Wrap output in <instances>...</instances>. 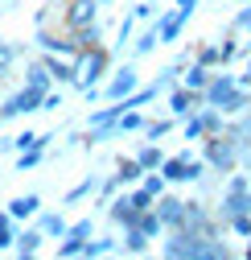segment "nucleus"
I'll use <instances>...</instances> for the list:
<instances>
[{"mask_svg":"<svg viewBox=\"0 0 251 260\" xmlns=\"http://www.w3.org/2000/svg\"><path fill=\"white\" fill-rule=\"evenodd\" d=\"M37 50L41 54H62V58H78V46H74V38L70 34H50V29H41L37 25Z\"/></svg>","mask_w":251,"mask_h":260,"instance_id":"9b49d317","label":"nucleus"},{"mask_svg":"<svg viewBox=\"0 0 251 260\" xmlns=\"http://www.w3.org/2000/svg\"><path fill=\"white\" fill-rule=\"evenodd\" d=\"M194 62H202V67H210V71H218V67H223V58H218V42L198 46V50H194Z\"/></svg>","mask_w":251,"mask_h":260,"instance_id":"473e14b6","label":"nucleus"},{"mask_svg":"<svg viewBox=\"0 0 251 260\" xmlns=\"http://www.w3.org/2000/svg\"><path fill=\"white\" fill-rule=\"evenodd\" d=\"M198 108H202V91H190V87H181V83L169 87V116L173 120H185V116L198 112Z\"/></svg>","mask_w":251,"mask_h":260,"instance_id":"9d476101","label":"nucleus"},{"mask_svg":"<svg viewBox=\"0 0 251 260\" xmlns=\"http://www.w3.org/2000/svg\"><path fill=\"white\" fill-rule=\"evenodd\" d=\"M181 227H185V232H194V236H218V227H223V223H218V215L206 211V203H190V199H185ZM173 232H177V227H173Z\"/></svg>","mask_w":251,"mask_h":260,"instance_id":"423d86ee","label":"nucleus"},{"mask_svg":"<svg viewBox=\"0 0 251 260\" xmlns=\"http://www.w3.org/2000/svg\"><path fill=\"white\" fill-rule=\"evenodd\" d=\"M41 161H46V149H21L13 166H17V174H25V170H37Z\"/></svg>","mask_w":251,"mask_h":260,"instance_id":"7c9ffc66","label":"nucleus"},{"mask_svg":"<svg viewBox=\"0 0 251 260\" xmlns=\"http://www.w3.org/2000/svg\"><path fill=\"white\" fill-rule=\"evenodd\" d=\"M161 252L169 260H227L231 256V248L218 240V236H194V232H185V227L165 232Z\"/></svg>","mask_w":251,"mask_h":260,"instance_id":"f257e3e1","label":"nucleus"},{"mask_svg":"<svg viewBox=\"0 0 251 260\" xmlns=\"http://www.w3.org/2000/svg\"><path fill=\"white\" fill-rule=\"evenodd\" d=\"M115 178H119V186H136L140 178H144V166L136 157H119V166H115Z\"/></svg>","mask_w":251,"mask_h":260,"instance_id":"412c9836","label":"nucleus"},{"mask_svg":"<svg viewBox=\"0 0 251 260\" xmlns=\"http://www.w3.org/2000/svg\"><path fill=\"white\" fill-rule=\"evenodd\" d=\"M140 186H144V190L152 194V199H156V194H165V190H169V182L161 178V170H144V178H140Z\"/></svg>","mask_w":251,"mask_h":260,"instance_id":"f704fd0d","label":"nucleus"},{"mask_svg":"<svg viewBox=\"0 0 251 260\" xmlns=\"http://www.w3.org/2000/svg\"><path fill=\"white\" fill-rule=\"evenodd\" d=\"M190 17H194V9H169V13H156L152 29H156V38H161V46H173V42L181 38V29L190 25Z\"/></svg>","mask_w":251,"mask_h":260,"instance_id":"0eeeda50","label":"nucleus"},{"mask_svg":"<svg viewBox=\"0 0 251 260\" xmlns=\"http://www.w3.org/2000/svg\"><path fill=\"white\" fill-rule=\"evenodd\" d=\"M239 83H243V87H251V58H247V67H243V75H239Z\"/></svg>","mask_w":251,"mask_h":260,"instance_id":"c03bdc74","label":"nucleus"},{"mask_svg":"<svg viewBox=\"0 0 251 260\" xmlns=\"http://www.w3.org/2000/svg\"><path fill=\"white\" fill-rule=\"evenodd\" d=\"M181 137H185V141H202V137H206V128H202V116H198V112H190V116L181 120Z\"/></svg>","mask_w":251,"mask_h":260,"instance_id":"72a5a7b5","label":"nucleus"},{"mask_svg":"<svg viewBox=\"0 0 251 260\" xmlns=\"http://www.w3.org/2000/svg\"><path fill=\"white\" fill-rule=\"evenodd\" d=\"M5 211H9L17 223H29V219L41 211V194H33V190H29V194H17V199L5 203Z\"/></svg>","mask_w":251,"mask_h":260,"instance_id":"dca6fc26","label":"nucleus"},{"mask_svg":"<svg viewBox=\"0 0 251 260\" xmlns=\"http://www.w3.org/2000/svg\"><path fill=\"white\" fill-rule=\"evenodd\" d=\"M231 29H235V34H247V29H251V5L235 13V21H231Z\"/></svg>","mask_w":251,"mask_h":260,"instance_id":"a19ab883","label":"nucleus"},{"mask_svg":"<svg viewBox=\"0 0 251 260\" xmlns=\"http://www.w3.org/2000/svg\"><path fill=\"white\" fill-rule=\"evenodd\" d=\"M148 244H152V240L140 232L136 223H128V227H123V244H119L123 252H132V256H144V252H148Z\"/></svg>","mask_w":251,"mask_h":260,"instance_id":"aec40b11","label":"nucleus"},{"mask_svg":"<svg viewBox=\"0 0 251 260\" xmlns=\"http://www.w3.org/2000/svg\"><path fill=\"white\" fill-rule=\"evenodd\" d=\"M33 223L41 227V236H46V240H62V236H66V227H70V219L62 215V211H46V207L33 215Z\"/></svg>","mask_w":251,"mask_h":260,"instance_id":"f3484780","label":"nucleus"},{"mask_svg":"<svg viewBox=\"0 0 251 260\" xmlns=\"http://www.w3.org/2000/svg\"><path fill=\"white\" fill-rule=\"evenodd\" d=\"M243 256H247V260H251V236H247V248H243Z\"/></svg>","mask_w":251,"mask_h":260,"instance_id":"de8ad7c7","label":"nucleus"},{"mask_svg":"<svg viewBox=\"0 0 251 260\" xmlns=\"http://www.w3.org/2000/svg\"><path fill=\"white\" fill-rule=\"evenodd\" d=\"M136 161H140L144 170H161V161H165L161 141H144V145H140V153H136Z\"/></svg>","mask_w":251,"mask_h":260,"instance_id":"5701e85b","label":"nucleus"},{"mask_svg":"<svg viewBox=\"0 0 251 260\" xmlns=\"http://www.w3.org/2000/svg\"><path fill=\"white\" fill-rule=\"evenodd\" d=\"M247 186H251V174H247Z\"/></svg>","mask_w":251,"mask_h":260,"instance_id":"8fccbe9b","label":"nucleus"},{"mask_svg":"<svg viewBox=\"0 0 251 260\" xmlns=\"http://www.w3.org/2000/svg\"><path fill=\"white\" fill-rule=\"evenodd\" d=\"M239 54H243V58H251V29H247V38H243V46H239Z\"/></svg>","mask_w":251,"mask_h":260,"instance_id":"37998d69","label":"nucleus"},{"mask_svg":"<svg viewBox=\"0 0 251 260\" xmlns=\"http://www.w3.org/2000/svg\"><path fill=\"white\" fill-rule=\"evenodd\" d=\"M66 236H74V240H91V236H95V223H91V219H78V223L66 227Z\"/></svg>","mask_w":251,"mask_h":260,"instance_id":"58836bf2","label":"nucleus"},{"mask_svg":"<svg viewBox=\"0 0 251 260\" xmlns=\"http://www.w3.org/2000/svg\"><path fill=\"white\" fill-rule=\"evenodd\" d=\"M46 71L54 79V87H74V58H62V54H41Z\"/></svg>","mask_w":251,"mask_h":260,"instance_id":"2eb2a0df","label":"nucleus"},{"mask_svg":"<svg viewBox=\"0 0 251 260\" xmlns=\"http://www.w3.org/2000/svg\"><path fill=\"white\" fill-rule=\"evenodd\" d=\"M111 71V50L107 46H91V50H78L74 58V91H87V87H99Z\"/></svg>","mask_w":251,"mask_h":260,"instance_id":"f03ea898","label":"nucleus"},{"mask_svg":"<svg viewBox=\"0 0 251 260\" xmlns=\"http://www.w3.org/2000/svg\"><path fill=\"white\" fill-rule=\"evenodd\" d=\"M99 21V0H66V9H62V29L74 34V29Z\"/></svg>","mask_w":251,"mask_h":260,"instance_id":"6e6552de","label":"nucleus"},{"mask_svg":"<svg viewBox=\"0 0 251 260\" xmlns=\"http://www.w3.org/2000/svg\"><path fill=\"white\" fill-rule=\"evenodd\" d=\"M177 9H194L198 13V0H177Z\"/></svg>","mask_w":251,"mask_h":260,"instance_id":"49530a36","label":"nucleus"},{"mask_svg":"<svg viewBox=\"0 0 251 260\" xmlns=\"http://www.w3.org/2000/svg\"><path fill=\"white\" fill-rule=\"evenodd\" d=\"M62 100H66V95H62L58 87H50V91L41 95V112H58V108H62Z\"/></svg>","mask_w":251,"mask_h":260,"instance_id":"ea45409f","label":"nucleus"},{"mask_svg":"<svg viewBox=\"0 0 251 260\" xmlns=\"http://www.w3.org/2000/svg\"><path fill=\"white\" fill-rule=\"evenodd\" d=\"M21 54H25V50H21L17 42H9V38H0V75H9V71H13V62H17Z\"/></svg>","mask_w":251,"mask_h":260,"instance_id":"2f4dec72","label":"nucleus"},{"mask_svg":"<svg viewBox=\"0 0 251 260\" xmlns=\"http://www.w3.org/2000/svg\"><path fill=\"white\" fill-rule=\"evenodd\" d=\"M218 58H223V67H231V62L239 58V42H235V29H231V34H227L223 42H218Z\"/></svg>","mask_w":251,"mask_h":260,"instance_id":"c9c22d12","label":"nucleus"},{"mask_svg":"<svg viewBox=\"0 0 251 260\" xmlns=\"http://www.w3.org/2000/svg\"><path fill=\"white\" fill-rule=\"evenodd\" d=\"M74 46L78 50H91V46H103V21H91V25H82V29H74Z\"/></svg>","mask_w":251,"mask_h":260,"instance_id":"6ab92c4d","label":"nucleus"},{"mask_svg":"<svg viewBox=\"0 0 251 260\" xmlns=\"http://www.w3.org/2000/svg\"><path fill=\"white\" fill-rule=\"evenodd\" d=\"M107 5H111V0H99V9H107Z\"/></svg>","mask_w":251,"mask_h":260,"instance_id":"09e8293b","label":"nucleus"},{"mask_svg":"<svg viewBox=\"0 0 251 260\" xmlns=\"http://www.w3.org/2000/svg\"><path fill=\"white\" fill-rule=\"evenodd\" d=\"M223 227H227V232H235V236H243V240H247V236H251V211H247V215H231V219H227Z\"/></svg>","mask_w":251,"mask_h":260,"instance_id":"e433bc0d","label":"nucleus"},{"mask_svg":"<svg viewBox=\"0 0 251 260\" xmlns=\"http://www.w3.org/2000/svg\"><path fill=\"white\" fill-rule=\"evenodd\" d=\"M115 248H119V244H115L111 236H103V240H95V236H91V240L82 244V256H87V260H95V256H111Z\"/></svg>","mask_w":251,"mask_h":260,"instance_id":"cd10ccee","label":"nucleus"},{"mask_svg":"<svg viewBox=\"0 0 251 260\" xmlns=\"http://www.w3.org/2000/svg\"><path fill=\"white\" fill-rule=\"evenodd\" d=\"M21 232V223L9 215V211H0V252H13V240Z\"/></svg>","mask_w":251,"mask_h":260,"instance_id":"bb28decb","label":"nucleus"},{"mask_svg":"<svg viewBox=\"0 0 251 260\" xmlns=\"http://www.w3.org/2000/svg\"><path fill=\"white\" fill-rule=\"evenodd\" d=\"M136 207H132V199H128V186H123V194L115 190L111 199H107V219L115 223V227H128V223H136Z\"/></svg>","mask_w":251,"mask_h":260,"instance_id":"ddd939ff","label":"nucleus"},{"mask_svg":"<svg viewBox=\"0 0 251 260\" xmlns=\"http://www.w3.org/2000/svg\"><path fill=\"white\" fill-rule=\"evenodd\" d=\"M247 211H251V186H227L223 190V203L214 207L218 223H227L231 215H247Z\"/></svg>","mask_w":251,"mask_h":260,"instance_id":"1a4fd4ad","label":"nucleus"},{"mask_svg":"<svg viewBox=\"0 0 251 260\" xmlns=\"http://www.w3.org/2000/svg\"><path fill=\"white\" fill-rule=\"evenodd\" d=\"M25 83H29V87H41V91L54 87V79H50V71H46V62H41V58H33V62L25 67Z\"/></svg>","mask_w":251,"mask_h":260,"instance_id":"a878e982","label":"nucleus"},{"mask_svg":"<svg viewBox=\"0 0 251 260\" xmlns=\"http://www.w3.org/2000/svg\"><path fill=\"white\" fill-rule=\"evenodd\" d=\"M136 227H140V232H144L148 240H161V236H165V223H161V215H156L152 207L136 215Z\"/></svg>","mask_w":251,"mask_h":260,"instance_id":"b1692460","label":"nucleus"},{"mask_svg":"<svg viewBox=\"0 0 251 260\" xmlns=\"http://www.w3.org/2000/svg\"><path fill=\"white\" fill-rule=\"evenodd\" d=\"M82 244H87V240H74V236H62V244H58V256H62V260H70V256H82Z\"/></svg>","mask_w":251,"mask_h":260,"instance_id":"4c0bfd02","label":"nucleus"},{"mask_svg":"<svg viewBox=\"0 0 251 260\" xmlns=\"http://www.w3.org/2000/svg\"><path fill=\"white\" fill-rule=\"evenodd\" d=\"M41 87H29V83H21L5 104H0V124L5 120H17V116H29V112H41Z\"/></svg>","mask_w":251,"mask_h":260,"instance_id":"39448f33","label":"nucleus"},{"mask_svg":"<svg viewBox=\"0 0 251 260\" xmlns=\"http://www.w3.org/2000/svg\"><path fill=\"white\" fill-rule=\"evenodd\" d=\"M140 87V71H136V58L132 62H123V67L107 71V79L99 83V95L103 100H123V95H132Z\"/></svg>","mask_w":251,"mask_h":260,"instance_id":"20e7f679","label":"nucleus"},{"mask_svg":"<svg viewBox=\"0 0 251 260\" xmlns=\"http://www.w3.org/2000/svg\"><path fill=\"white\" fill-rule=\"evenodd\" d=\"M46 248V236H41V227L37 223H29V227H21L17 232V240H13V252L21 256V260H29V256H37Z\"/></svg>","mask_w":251,"mask_h":260,"instance_id":"4468645a","label":"nucleus"},{"mask_svg":"<svg viewBox=\"0 0 251 260\" xmlns=\"http://www.w3.org/2000/svg\"><path fill=\"white\" fill-rule=\"evenodd\" d=\"M202 161H206L214 174H231V170H239V161H243L239 141L227 137V133H210V137H202Z\"/></svg>","mask_w":251,"mask_h":260,"instance_id":"7ed1b4c3","label":"nucleus"},{"mask_svg":"<svg viewBox=\"0 0 251 260\" xmlns=\"http://www.w3.org/2000/svg\"><path fill=\"white\" fill-rule=\"evenodd\" d=\"M95 186H99V174H87L78 186H70V190H66V199H62V203H66V207H74V203L91 199V194H95Z\"/></svg>","mask_w":251,"mask_h":260,"instance_id":"393cba45","label":"nucleus"},{"mask_svg":"<svg viewBox=\"0 0 251 260\" xmlns=\"http://www.w3.org/2000/svg\"><path fill=\"white\" fill-rule=\"evenodd\" d=\"M152 211L161 215V223H165V232H173V227H181V215H185V199H177V194H156L152 199Z\"/></svg>","mask_w":251,"mask_h":260,"instance_id":"f8f14e48","label":"nucleus"},{"mask_svg":"<svg viewBox=\"0 0 251 260\" xmlns=\"http://www.w3.org/2000/svg\"><path fill=\"white\" fill-rule=\"evenodd\" d=\"M132 34H136V17L128 13V17H123V21H119V29H115V42H111V58H115V54H119L123 46H128V42H132Z\"/></svg>","mask_w":251,"mask_h":260,"instance_id":"c756f323","label":"nucleus"},{"mask_svg":"<svg viewBox=\"0 0 251 260\" xmlns=\"http://www.w3.org/2000/svg\"><path fill=\"white\" fill-rule=\"evenodd\" d=\"M0 5H5V0H0Z\"/></svg>","mask_w":251,"mask_h":260,"instance_id":"603ef678","label":"nucleus"},{"mask_svg":"<svg viewBox=\"0 0 251 260\" xmlns=\"http://www.w3.org/2000/svg\"><path fill=\"white\" fill-rule=\"evenodd\" d=\"M243 5H251V0H243Z\"/></svg>","mask_w":251,"mask_h":260,"instance_id":"3c124183","label":"nucleus"},{"mask_svg":"<svg viewBox=\"0 0 251 260\" xmlns=\"http://www.w3.org/2000/svg\"><path fill=\"white\" fill-rule=\"evenodd\" d=\"M210 75H214L210 67H202V62H194V58H190V62L181 67V79H177V83H181V87H190V91H206Z\"/></svg>","mask_w":251,"mask_h":260,"instance_id":"a211bd4d","label":"nucleus"},{"mask_svg":"<svg viewBox=\"0 0 251 260\" xmlns=\"http://www.w3.org/2000/svg\"><path fill=\"white\" fill-rule=\"evenodd\" d=\"M156 46H161V38H156V29L148 25V29H144V34H140V38L132 42V58H148V54H152Z\"/></svg>","mask_w":251,"mask_h":260,"instance_id":"c85d7f7f","label":"nucleus"},{"mask_svg":"<svg viewBox=\"0 0 251 260\" xmlns=\"http://www.w3.org/2000/svg\"><path fill=\"white\" fill-rule=\"evenodd\" d=\"M173 128H177V120H173V116H161V120H144L140 133H144V141H165Z\"/></svg>","mask_w":251,"mask_h":260,"instance_id":"4be33fe9","label":"nucleus"},{"mask_svg":"<svg viewBox=\"0 0 251 260\" xmlns=\"http://www.w3.org/2000/svg\"><path fill=\"white\" fill-rule=\"evenodd\" d=\"M132 17L136 21H152L156 17V5H132Z\"/></svg>","mask_w":251,"mask_h":260,"instance_id":"79ce46f5","label":"nucleus"},{"mask_svg":"<svg viewBox=\"0 0 251 260\" xmlns=\"http://www.w3.org/2000/svg\"><path fill=\"white\" fill-rule=\"evenodd\" d=\"M0 153H13V137H0Z\"/></svg>","mask_w":251,"mask_h":260,"instance_id":"a18cd8bd","label":"nucleus"}]
</instances>
